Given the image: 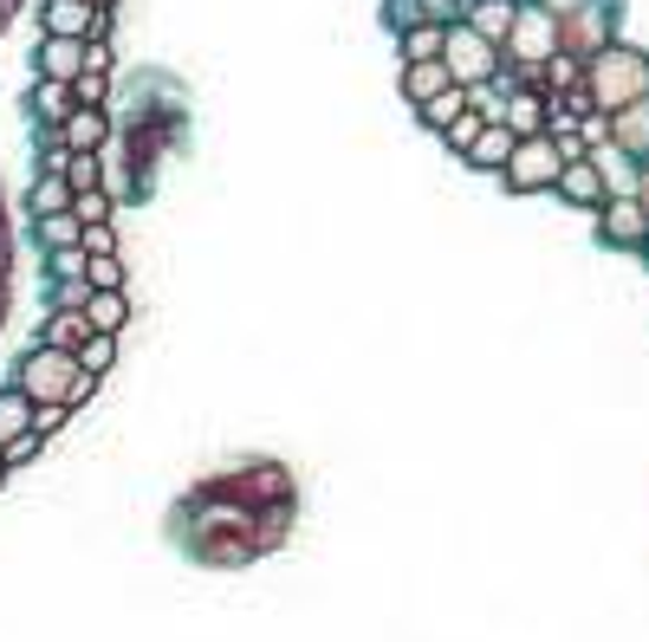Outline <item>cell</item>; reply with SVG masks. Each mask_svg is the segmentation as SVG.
<instances>
[{"label":"cell","instance_id":"obj_1","mask_svg":"<svg viewBox=\"0 0 649 642\" xmlns=\"http://www.w3.org/2000/svg\"><path fill=\"white\" fill-rule=\"evenodd\" d=\"M584 105H604V111H623L630 98H649V59L637 46H598L584 59V78H578Z\"/></svg>","mask_w":649,"mask_h":642},{"label":"cell","instance_id":"obj_2","mask_svg":"<svg viewBox=\"0 0 649 642\" xmlns=\"http://www.w3.org/2000/svg\"><path fill=\"white\" fill-rule=\"evenodd\" d=\"M552 52H559V20H552L539 0H520L513 27H507V39H500V59H513V66L527 72V66H545Z\"/></svg>","mask_w":649,"mask_h":642},{"label":"cell","instance_id":"obj_3","mask_svg":"<svg viewBox=\"0 0 649 642\" xmlns=\"http://www.w3.org/2000/svg\"><path fill=\"white\" fill-rule=\"evenodd\" d=\"M442 66H449L455 85H488V78H500V46L481 39L468 20H455V27L442 33Z\"/></svg>","mask_w":649,"mask_h":642},{"label":"cell","instance_id":"obj_4","mask_svg":"<svg viewBox=\"0 0 649 642\" xmlns=\"http://www.w3.org/2000/svg\"><path fill=\"white\" fill-rule=\"evenodd\" d=\"M559 169H566V156L552 150V137H520L500 176H507V189L533 195V189H552V182H559Z\"/></svg>","mask_w":649,"mask_h":642},{"label":"cell","instance_id":"obj_5","mask_svg":"<svg viewBox=\"0 0 649 642\" xmlns=\"http://www.w3.org/2000/svg\"><path fill=\"white\" fill-rule=\"evenodd\" d=\"M72 377H78V357H72V350L39 344L33 357H27V371H20V389H27L33 403H66V396H72Z\"/></svg>","mask_w":649,"mask_h":642},{"label":"cell","instance_id":"obj_6","mask_svg":"<svg viewBox=\"0 0 649 642\" xmlns=\"http://www.w3.org/2000/svg\"><path fill=\"white\" fill-rule=\"evenodd\" d=\"M105 33V7L91 0H46V39H98Z\"/></svg>","mask_w":649,"mask_h":642},{"label":"cell","instance_id":"obj_7","mask_svg":"<svg viewBox=\"0 0 649 642\" xmlns=\"http://www.w3.org/2000/svg\"><path fill=\"white\" fill-rule=\"evenodd\" d=\"M604 144H611L617 156H637V162H643V156H649V98H630L623 111H611Z\"/></svg>","mask_w":649,"mask_h":642},{"label":"cell","instance_id":"obj_8","mask_svg":"<svg viewBox=\"0 0 649 642\" xmlns=\"http://www.w3.org/2000/svg\"><path fill=\"white\" fill-rule=\"evenodd\" d=\"M598 208H604V240H611V247H643L649 215H643L637 195H604Z\"/></svg>","mask_w":649,"mask_h":642},{"label":"cell","instance_id":"obj_9","mask_svg":"<svg viewBox=\"0 0 649 642\" xmlns=\"http://www.w3.org/2000/svg\"><path fill=\"white\" fill-rule=\"evenodd\" d=\"M604 27H611V20H604V0H591L584 13H566V20H559V52L591 59V52L604 46Z\"/></svg>","mask_w":649,"mask_h":642},{"label":"cell","instance_id":"obj_10","mask_svg":"<svg viewBox=\"0 0 649 642\" xmlns=\"http://www.w3.org/2000/svg\"><path fill=\"white\" fill-rule=\"evenodd\" d=\"M545 117H552V98H545V91H533V85L507 91V111H500V124H507L513 137H545Z\"/></svg>","mask_w":649,"mask_h":642},{"label":"cell","instance_id":"obj_11","mask_svg":"<svg viewBox=\"0 0 649 642\" xmlns=\"http://www.w3.org/2000/svg\"><path fill=\"white\" fill-rule=\"evenodd\" d=\"M52 137H59L72 156H98V150H105V137H111V124H105V111H98V105H78V111L66 117Z\"/></svg>","mask_w":649,"mask_h":642},{"label":"cell","instance_id":"obj_12","mask_svg":"<svg viewBox=\"0 0 649 642\" xmlns=\"http://www.w3.org/2000/svg\"><path fill=\"white\" fill-rule=\"evenodd\" d=\"M559 195H572L578 208H598L604 201V162H591V156H572L566 169H559V182H552Z\"/></svg>","mask_w":649,"mask_h":642},{"label":"cell","instance_id":"obj_13","mask_svg":"<svg viewBox=\"0 0 649 642\" xmlns=\"http://www.w3.org/2000/svg\"><path fill=\"white\" fill-rule=\"evenodd\" d=\"M78 72H85V39H46V46H39V78L72 85Z\"/></svg>","mask_w":649,"mask_h":642},{"label":"cell","instance_id":"obj_14","mask_svg":"<svg viewBox=\"0 0 649 642\" xmlns=\"http://www.w3.org/2000/svg\"><path fill=\"white\" fill-rule=\"evenodd\" d=\"M461 7H468V0H390V27H416V20H429V27H455Z\"/></svg>","mask_w":649,"mask_h":642},{"label":"cell","instance_id":"obj_15","mask_svg":"<svg viewBox=\"0 0 649 642\" xmlns=\"http://www.w3.org/2000/svg\"><path fill=\"white\" fill-rule=\"evenodd\" d=\"M513 13H520V0H468V7H461V20H468L481 39H494V46L507 39Z\"/></svg>","mask_w":649,"mask_h":642},{"label":"cell","instance_id":"obj_16","mask_svg":"<svg viewBox=\"0 0 649 642\" xmlns=\"http://www.w3.org/2000/svg\"><path fill=\"white\" fill-rule=\"evenodd\" d=\"M513 144H520V137H513V130H507V124H481V137H474V144H468V162H474V169H507V156H513Z\"/></svg>","mask_w":649,"mask_h":642},{"label":"cell","instance_id":"obj_17","mask_svg":"<svg viewBox=\"0 0 649 642\" xmlns=\"http://www.w3.org/2000/svg\"><path fill=\"white\" fill-rule=\"evenodd\" d=\"M124 318H130L124 293H91V299H85V325H91V332H105V338L124 332Z\"/></svg>","mask_w":649,"mask_h":642},{"label":"cell","instance_id":"obj_18","mask_svg":"<svg viewBox=\"0 0 649 642\" xmlns=\"http://www.w3.org/2000/svg\"><path fill=\"white\" fill-rule=\"evenodd\" d=\"M416 111H422V124H429V130H449V124L468 111V91H461V85H442L435 98H422Z\"/></svg>","mask_w":649,"mask_h":642},{"label":"cell","instance_id":"obj_19","mask_svg":"<svg viewBox=\"0 0 649 642\" xmlns=\"http://www.w3.org/2000/svg\"><path fill=\"white\" fill-rule=\"evenodd\" d=\"M27 428H33V396L27 389H0V442H13Z\"/></svg>","mask_w":649,"mask_h":642},{"label":"cell","instance_id":"obj_20","mask_svg":"<svg viewBox=\"0 0 649 642\" xmlns=\"http://www.w3.org/2000/svg\"><path fill=\"white\" fill-rule=\"evenodd\" d=\"M91 338V325H85V312H52V318H46V344H52V350H72L78 357V344Z\"/></svg>","mask_w":649,"mask_h":642},{"label":"cell","instance_id":"obj_21","mask_svg":"<svg viewBox=\"0 0 649 642\" xmlns=\"http://www.w3.org/2000/svg\"><path fill=\"white\" fill-rule=\"evenodd\" d=\"M442 85H455V78H449V66H442V59H416V66H410V78H403V91H410V98H435V91H442Z\"/></svg>","mask_w":649,"mask_h":642},{"label":"cell","instance_id":"obj_22","mask_svg":"<svg viewBox=\"0 0 649 642\" xmlns=\"http://www.w3.org/2000/svg\"><path fill=\"white\" fill-rule=\"evenodd\" d=\"M442 33H449V27H429V20L403 27V59H410V66H416V59H442Z\"/></svg>","mask_w":649,"mask_h":642},{"label":"cell","instance_id":"obj_23","mask_svg":"<svg viewBox=\"0 0 649 642\" xmlns=\"http://www.w3.org/2000/svg\"><path fill=\"white\" fill-rule=\"evenodd\" d=\"M72 111H78L72 85H52V78H39V117H46V124L59 130V124H66V117H72Z\"/></svg>","mask_w":649,"mask_h":642},{"label":"cell","instance_id":"obj_24","mask_svg":"<svg viewBox=\"0 0 649 642\" xmlns=\"http://www.w3.org/2000/svg\"><path fill=\"white\" fill-rule=\"evenodd\" d=\"M72 208V182L66 176H39L33 182V215H66Z\"/></svg>","mask_w":649,"mask_h":642},{"label":"cell","instance_id":"obj_25","mask_svg":"<svg viewBox=\"0 0 649 642\" xmlns=\"http://www.w3.org/2000/svg\"><path fill=\"white\" fill-rule=\"evenodd\" d=\"M78 234H85V221H78L72 208L66 215H39V240L46 247H78Z\"/></svg>","mask_w":649,"mask_h":642},{"label":"cell","instance_id":"obj_26","mask_svg":"<svg viewBox=\"0 0 649 642\" xmlns=\"http://www.w3.org/2000/svg\"><path fill=\"white\" fill-rule=\"evenodd\" d=\"M111 357H117V338H105V332H91V338L78 344V371H91V377H98Z\"/></svg>","mask_w":649,"mask_h":642},{"label":"cell","instance_id":"obj_27","mask_svg":"<svg viewBox=\"0 0 649 642\" xmlns=\"http://www.w3.org/2000/svg\"><path fill=\"white\" fill-rule=\"evenodd\" d=\"M85 279H91V293H124V266H117V254L85 260Z\"/></svg>","mask_w":649,"mask_h":642},{"label":"cell","instance_id":"obj_28","mask_svg":"<svg viewBox=\"0 0 649 642\" xmlns=\"http://www.w3.org/2000/svg\"><path fill=\"white\" fill-rule=\"evenodd\" d=\"M72 215L85 227H91V221H111V195H105V189H78L72 195Z\"/></svg>","mask_w":649,"mask_h":642},{"label":"cell","instance_id":"obj_29","mask_svg":"<svg viewBox=\"0 0 649 642\" xmlns=\"http://www.w3.org/2000/svg\"><path fill=\"white\" fill-rule=\"evenodd\" d=\"M66 182L78 189H98V156H66Z\"/></svg>","mask_w":649,"mask_h":642},{"label":"cell","instance_id":"obj_30","mask_svg":"<svg viewBox=\"0 0 649 642\" xmlns=\"http://www.w3.org/2000/svg\"><path fill=\"white\" fill-rule=\"evenodd\" d=\"M105 91H111V85H105V72H78L72 78V98H78V105H98V111H105Z\"/></svg>","mask_w":649,"mask_h":642},{"label":"cell","instance_id":"obj_31","mask_svg":"<svg viewBox=\"0 0 649 642\" xmlns=\"http://www.w3.org/2000/svg\"><path fill=\"white\" fill-rule=\"evenodd\" d=\"M52 273H59V279H85V254H78V247H52Z\"/></svg>","mask_w":649,"mask_h":642},{"label":"cell","instance_id":"obj_32","mask_svg":"<svg viewBox=\"0 0 649 642\" xmlns=\"http://www.w3.org/2000/svg\"><path fill=\"white\" fill-rule=\"evenodd\" d=\"M442 137H449V144H455V150H468V144H474V137H481V117H474V111H461L455 124H449V130H442Z\"/></svg>","mask_w":649,"mask_h":642},{"label":"cell","instance_id":"obj_33","mask_svg":"<svg viewBox=\"0 0 649 642\" xmlns=\"http://www.w3.org/2000/svg\"><path fill=\"white\" fill-rule=\"evenodd\" d=\"M85 72H111V46H105V33L85 39Z\"/></svg>","mask_w":649,"mask_h":642},{"label":"cell","instance_id":"obj_34","mask_svg":"<svg viewBox=\"0 0 649 642\" xmlns=\"http://www.w3.org/2000/svg\"><path fill=\"white\" fill-rule=\"evenodd\" d=\"M539 7H545V13H552V20H566V13H584V7H591V0H539Z\"/></svg>","mask_w":649,"mask_h":642},{"label":"cell","instance_id":"obj_35","mask_svg":"<svg viewBox=\"0 0 649 642\" xmlns=\"http://www.w3.org/2000/svg\"><path fill=\"white\" fill-rule=\"evenodd\" d=\"M630 195L643 201V215H649V156H643V169H637V182H630Z\"/></svg>","mask_w":649,"mask_h":642},{"label":"cell","instance_id":"obj_36","mask_svg":"<svg viewBox=\"0 0 649 642\" xmlns=\"http://www.w3.org/2000/svg\"><path fill=\"white\" fill-rule=\"evenodd\" d=\"M0 474H7V467H0Z\"/></svg>","mask_w":649,"mask_h":642}]
</instances>
